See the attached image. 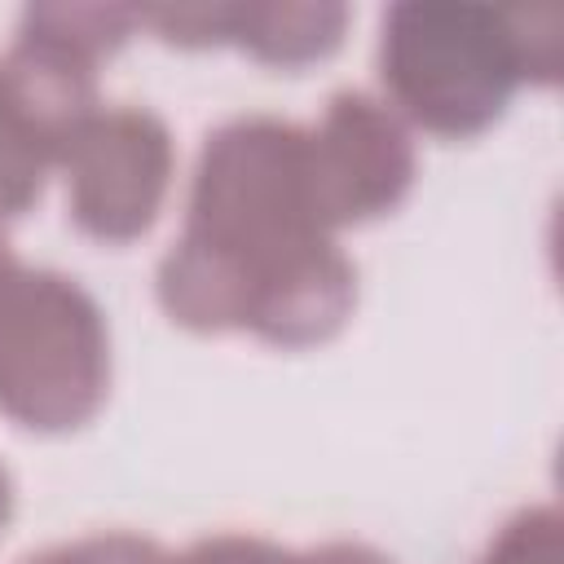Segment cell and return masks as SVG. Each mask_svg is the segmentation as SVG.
<instances>
[{
    "instance_id": "6da1fadb",
    "label": "cell",
    "mask_w": 564,
    "mask_h": 564,
    "mask_svg": "<svg viewBox=\"0 0 564 564\" xmlns=\"http://www.w3.org/2000/svg\"><path fill=\"white\" fill-rule=\"evenodd\" d=\"M555 75L560 18L551 9L401 0L379 22L383 101L432 137L467 141L502 119L520 84Z\"/></svg>"
},
{
    "instance_id": "5b68a950",
    "label": "cell",
    "mask_w": 564,
    "mask_h": 564,
    "mask_svg": "<svg viewBox=\"0 0 564 564\" xmlns=\"http://www.w3.org/2000/svg\"><path fill=\"white\" fill-rule=\"evenodd\" d=\"M308 198L326 234L392 212L414 185L410 123L375 93L344 88L304 128Z\"/></svg>"
},
{
    "instance_id": "ba28073f",
    "label": "cell",
    "mask_w": 564,
    "mask_h": 564,
    "mask_svg": "<svg viewBox=\"0 0 564 564\" xmlns=\"http://www.w3.org/2000/svg\"><path fill=\"white\" fill-rule=\"evenodd\" d=\"M48 167H53V150L31 128V119L22 115V106L9 93V79L0 70V225L22 216L40 198Z\"/></svg>"
},
{
    "instance_id": "7a4b0ae2",
    "label": "cell",
    "mask_w": 564,
    "mask_h": 564,
    "mask_svg": "<svg viewBox=\"0 0 564 564\" xmlns=\"http://www.w3.org/2000/svg\"><path fill=\"white\" fill-rule=\"evenodd\" d=\"M181 234L234 260L247 286V326L260 286L322 238H335L308 198L304 128L278 115H238L212 128L194 163Z\"/></svg>"
},
{
    "instance_id": "9c48e42d",
    "label": "cell",
    "mask_w": 564,
    "mask_h": 564,
    "mask_svg": "<svg viewBox=\"0 0 564 564\" xmlns=\"http://www.w3.org/2000/svg\"><path fill=\"white\" fill-rule=\"evenodd\" d=\"M480 564H560V511L551 502L520 507L489 538Z\"/></svg>"
},
{
    "instance_id": "8992f818",
    "label": "cell",
    "mask_w": 564,
    "mask_h": 564,
    "mask_svg": "<svg viewBox=\"0 0 564 564\" xmlns=\"http://www.w3.org/2000/svg\"><path fill=\"white\" fill-rule=\"evenodd\" d=\"M352 304H357V269L335 238H322L260 286L242 330L278 348H313L344 330Z\"/></svg>"
},
{
    "instance_id": "3957f363",
    "label": "cell",
    "mask_w": 564,
    "mask_h": 564,
    "mask_svg": "<svg viewBox=\"0 0 564 564\" xmlns=\"http://www.w3.org/2000/svg\"><path fill=\"white\" fill-rule=\"evenodd\" d=\"M110 392L101 304L57 269L0 278V414L31 432L84 427Z\"/></svg>"
},
{
    "instance_id": "277c9868",
    "label": "cell",
    "mask_w": 564,
    "mask_h": 564,
    "mask_svg": "<svg viewBox=\"0 0 564 564\" xmlns=\"http://www.w3.org/2000/svg\"><path fill=\"white\" fill-rule=\"evenodd\" d=\"M70 220L97 242L141 238L172 189L176 145L145 106H97L57 150Z\"/></svg>"
},
{
    "instance_id": "4fadbf2b",
    "label": "cell",
    "mask_w": 564,
    "mask_h": 564,
    "mask_svg": "<svg viewBox=\"0 0 564 564\" xmlns=\"http://www.w3.org/2000/svg\"><path fill=\"white\" fill-rule=\"evenodd\" d=\"M13 264H18V260H13V251H9V242H4V234H0V278H4Z\"/></svg>"
},
{
    "instance_id": "8fae6325",
    "label": "cell",
    "mask_w": 564,
    "mask_h": 564,
    "mask_svg": "<svg viewBox=\"0 0 564 564\" xmlns=\"http://www.w3.org/2000/svg\"><path fill=\"white\" fill-rule=\"evenodd\" d=\"M304 564H392L388 555H379L366 542H326L317 551L304 555Z\"/></svg>"
},
{
    "instance_id": "52a82bcc",
    "label": "cell",
    "mask_w": 564,
    "mask_h": 564,
    "mask_svg": "<svg viewBox=\"0 0 564 564\" xmlns=\"http://www.w3.org/2000/svg\"><path fill=\"white\" fill-rule=\"evenodd\" d=\"M348 9L330 0H273V4H225V44L251 57L295 70L335 53Z\"/></svg>"
},
{
    "instance_id": "7c38bea8",
    "label": "cell",
    "mask_w": 564,
    "mask_h": 564,
    "mask_svg": "<svg viewBox=\"0 0 564 564\" xmlns=\"http://www.w3.org/2000/svg\"><path fill=\"white\" fill-rule=\"evenodd\" d=\"M9 516H13V480H9V471L0 463V529L9 524Z\"/></svg>"
},
{
    "instance_id": "30bf717a",
    "label": "cell",
    "mask_w": 564,
    "mask_h": 564,
    "mask_svg": "<svg viewBox=\"0 0 564 564\" xmlns=\"http://www.w3.org/2000/svg\"><path fill=\"white\" fill-rule=\"evenodd\" d=\"M176 564H304V555L256 533H212L185 546Z\"/></svg>"
}]
</instances>
